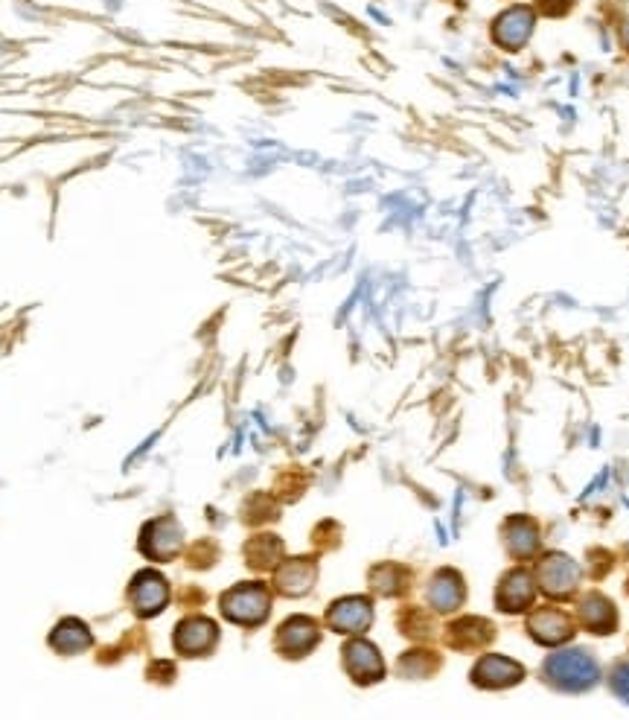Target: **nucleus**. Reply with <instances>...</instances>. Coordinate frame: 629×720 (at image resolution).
I'll list each match as a JSON object with an SVG mask.
<instances>
[{
    "label": "nucleus",
    "instance_id": "nucleus-1",
    "mask_svg": "<svg viewBox=\"0 0 629 720\" xmlns=\"http://www.w3.org/2000/svg\"><path fill=\"white\" fill-rule=\"evenodd\" d=\"M545 680L560 691H589L597 686L600 680V668H597L595 656H589L586 651L574 648V651H560L551 653L545 659V668H542Z\"/></svg>",
    "mask_w": 629,
    "mask_h": 720
},
{
    "label": "nucleus",
    "instance_id": "nucleus-2",
    "mask_svg": "<svg viewBox=\"0 0 629 720\" xmlns=\"http://www.w3.org/2000/svg\"><path fill=\"white\" fill-rule=\"evenodd\" d=\"M271 613V592L265 583H239L222 595V616L242 624V627H257L263 624Z\"/></svg>",
    "mask_w": 629,
    "mask_h": 720
},
{
    "label": "nucleus",
    "instance_id": "nucleus-3",
    "mask_svg": "<svg viewBox=\"0 0 629 720\" xmlns=\"http://www.w3.org/2000/svg\"><path fill=\"white\" fill-rule=\"evenodd\" d=\"M536 578L545 595L551 598H568L574 595L577 583H580V566L568 557V554H545L539 560V569H536Z\"/></svg>",
    "mask_w": 629,
    "mask_h": 720
},
{
    "label": "nucleus",
    "instance_id": "nucleus-4",
    "mask_svg": "<svg viewBox=\"0 0 629 720\" xmlns=\"http://www.w3.org/2000/svg\"><path fill=\"white\" fill-rule=\"evenodd\" d=\"M525 680V668L501 653H484L472 668V683L478 688H510Z\"/></svg>",
    "mask_w": 629,
    "mask_h": 720
},
{
    "label": "nucleus",
    "instance_id": "nucleus-5",
    "mask_svg": "<svg viewBox=\"0 0 629 720\" xmlns=\"http://www.w3.org/2000/svg\"><path fill=\"white\" fill-rule=\"evenodd\" d=\"M344 668L347 674L359 683V686H367V683H376L385 677V662H382V653L376 645H370L367 639H353L344 645Z\"/></svg>",
    "mask_w": 629,
    "mask_h": 720
},
{
    "label": "nucleus",
    "instance_id": "nucleus-6",
    "mask_svg": "<svg viewBox=\"0 0 629 720\" xmlns=\"http://www.w3.org/2000/svg\"><path fill=\"white\" fill-rule=\"evenodd\" d=\"M318 642H321L318 621L309 616H292L289 621H283L280 630H277V651L289 656V659L306 656Z\"/></svg>",
    "mask_w": 629,
    "mask_h": 720
},
{
    "label": "nucleus",
    "instance_id": "nucleus-7",
    "mask_svg": "<svg viewBox=\"0 0 629 720\" xmlns=\"http://www.w3.org/2000/svg\"><path fill=\"white\" fill-rule=\"evenodd\" d=\"M536 24V12L530 6H510L507 12H501L493 24V38L498 47L504 50H522L528 44L530 33Z\"/></svg>",
    "mask_w": 629,
    "mask_h": 720
},
{
    "label": "nucleus",
    "instance_id": "nucleus-8",
    "mask_svg": "<svg viewBox=\"0 0 629 720\" xmlns=\"http://www.w3.org/2000/svg\"><path fill=\"white\" fill-rule=\"evenodd\" d=\"M129 601H132L137 616H155V613L164 610L166 601H169V583L155 569H143L132 581Z\"/></svg>",
    "mask_w": 629,
    "mask_h": 720
},
{
    "label": "nucleus",
    "instance_id": "nucleus-9",
    "mask_svg": "<svg viewBox=\"0 0 629 720\" xmlns=\"http://www.w3.org/2000/svg\"><path fill=\"white\" fill-rule=\"evenodd\" d=\"M370 621H373V604H370V598H362V595L341 598L327 610V624L335 633L359 636L370 627Z\"/></svg>",
    "mask_w": 629,
    "mask_h": 720
},
{
    "label": "nucleus",
    "instance_id": "nucleus-10",
    "mask_svg": "<svg viewBox=\"0 0 629 720\" xmlns=\"http://www.w3.org/2000/svg\"><path fill=\"white\" fill-rule=\"evenodd\" d=\"M140 551H143L146 557H152V560H172V557L181 551V525H178L172 516L152 519V522L143 528Z\"/></svg>",
    "mask_w": 629,
    "mask_h": 720
},
{
    "label": "nucleus",
    "instance_id": "nucleus-11",
    "mask_svg": "<svg viewBox=\"0 0 629 720\" xmlns=\"http://www.w3.org/2000/svg\"><path fill=\"white\" fill-rule=\"evenodd\" d=\"M216 642H219V627L210 618L190 616L175 627V651L184 656H204L213 651Z\"/></svg>",
    "mask_w": 629,
    "mask_h": 720
},
{
    "label": "nucleus",
    "instance_id": "nucleus-12",
    "mask_svg": "<svg viewBox=\"0 0 629 720\" xmlns=\"http://www.w3.org/2000/svg\"><path fill=\"white\" fill-rule=\"evenodd\" d=\"M536 601V581L528 569L507 572L496 589V604L501 613H525Z\"/></svg>",
    "mask_w": 629,
    "mask_h": 720
},
{
    "label": "nucleus",
    "instance_id": "nucleus-13",
    "mask_svg": "<svg viewBox=\"0 0 629 720\" xmlns=\"http://www.w3.org/2000/svg\"><path fill=\"white\" fill-rule=\"evenodd\" d=\"M315 578H318V566H315L312 557H292V560H283L274 569V589L280 595L298 598V595H306L312 589Z\"/></svg>",
    "mask_w": 629,
    "mask_h": 720
},
{
    "label": "nucleus",
    "instance_id": "nucleus-14",
    "mask_svg": "<svg viewBox=\"0 0 629 720\" xmlns=\"http://www.w3.org/2000/svg\"><path fill=\"white\" fill-rule=\"evenodd\" d=\"M528 630L539 645H548V648H557L574 636L571 618L565 616L563 610H554V607H542V610L530 613Z\"/></svg>",
    "mask_w": 629,
    "mask_h": 720
},
{
    "label": "nucleus",
    "instance_id": "nucleus-15",
    "mask_svg": "<svg viewBox=\"0 0 629 720\" xmlns=\"http://www.w3.org/2000/svg\"><path fill=\"white\" fill-rule=\"evenodd\" d=\"M466 598L464 578L455 569H440L429 583L426 601L434 613H455Z\"/></svg>",
    "mask_w": 629,
    "mask_h": 720
},
{
    "label": "nucleus",
    "instance_id": "nucleus-16",
    "mask_svg": "<svg viewBox=\"0 0 629 720\" xmlns=\"http://www.w3.org/2000/svg\"><path fill=\"white\" fill-rule=\"evenodd\" d=\"M446 639L455 651H478L496 639V627L487 618H461L449 627Z\"/></svg>",
    "mask_w": 629,
    "mask_h": 720
},
{
    "label": "nucleus",
    "instance_id": "nucleus-17",
    "mask_svg": "<svg viewBox=\"0 0 629 720\" xmlns=\"http://www.w3.org/2000/svg\"><path fill=\"white\" fill-rule=\"evenodd\" d=\"M539 525L530 516H510L504 522V543L507 551L519 560H530L539 551Z\"/></svg>",
    "mask_w": 629,
    "mask_h": 720
},
{
    "label": "nucleus",
    "instance_id": "nucleus-18",
    "mask_svg": "<svg viewBox=\"0 0 629 720\" xmlns=\"http://www.w3.org/2000/svg\"><path fill=\"white\" fill-rule=\"evenodd\" d=\"M580 621H583V627H589L592 633H600V636H606V633H612L615 627H618V610H615V604L606 598V595H600V592H592V595H586L583 601H580Z\"/></svg>",
    "mask_w": 629,
    "mask_h": 720
},
{
    "label": "nucleus",
    "instance_id": "nucleus-19",
    "mask_svg": "<svg viewBox=\"0 0 629 720\" xmlns=\"http://www.w3.org/2000/svg\"><path fill=\"white\" fill-rule=\"evenodd\" d=\"M50 648L65 656L73 653H82L85 648H91V630L88 624H82L79 618H65L56 624V630L50 633Z\"/></svg>",
    "mask_w": 629,
    "mask_h": 720
},
{
    "label": "nucleus",
    "instance_id": "nucleus-20",
    "mask_svg": "<svg viewBox=\"0 0 629 720\" xmlns=\"http://www.w3.org/2000/svg\"><path fill=\"white\" fill-rule=\"evenodd\" d=\"M245 557H248V566L254 569H271L283 557V543L274 534H260L245 546Z\"/></svg>",
    "mask_w": 629,
    "mask_h": 720
},
{
    "label": "nucleus",
    "instance_id": "nucleus-21",
    "mask_svg": "<svg viewBox=\"0 0 629 720\" xmlns=\"http://www.w3.org/2000/svg\"><path fill=\"white\" fill-rule=\"evenodd\" d=\"M370 586L379 592V595H399V592H405V586H408V572L397 566V563H385V566H376L373 572H370Z\"/></svg>",
    "mask_w": 629,
    "mask_h": 720
},
{
    "label": "nucleus",
    "instance_id": "nucleus-22",
    "mask_svg": "<svg viewBox=\"0 0 629 720\" xmlns=\"http://www.w3.org/2000/svg\"><path fill=\"white\" fill-rule=\"evenodd\" d=\"M440 668V659L431 651H408L399 659V674L405 677H429Z\"/></svg>",
    "mask_w": 629,
    "mask_h": 720
},
{
    "label": "nucleus",
    "instance_id": "nucleus-23",
    "mask_svg": "<svg viewBox=\"0 0 629 720\" xmlns=\"http://www.w3.org/2000/svg\"><path fill=\"white\" fill-rule=\"evenodd\" d=\"M612 691L629 703V659L621 662V665H615V671H612Z\"/></svg>",
    "mask_w": 629,
    "mask_h": 720
},
{
    "label": "nucleus",
    "instance_id": "nucleus-24",
    "mask_svg": "<svg viewBox=\"0 0 629 720\" xmlns=\"http://www.w3.org/2000/svg\"><path fill=\"white\" fill-rule=\"evenodd\" d=\"M571 6H574V0H536V9H539L542 15H551V18L565 15Z\"/></svg>",
    "mask_w": 629,
    "mask_h": 720
},
{
    "label": "nucleus",
    "instance_id": "nucleus-25",
    "mask_svg": "<svg viewBox=\"0 0 629 720\" xmlns=\"http://www.w3.org/2000/svg\"><path fill=\"white\" fill-rule=\"evenodd\" d=\"M621 41H624V47L629 50V21L624 24V30H621Z\"/></svg>",
    "mask_w": 629,
    "mask_h": 720
}]
</instances>
